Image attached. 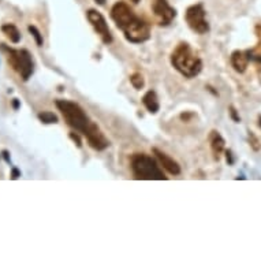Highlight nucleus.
Here are the masks:
<instances>
[{
	"label": "nucleus",
	"mask_w": 261,
	"mask_h": 261,
	"mask_svg": "<svg viewBox=\"0 0 261 261\" xmlns=\"http://www.w3.org/2000/svg\"><path fill=\"white\" fill-rule=\"evenodd\" d=\"M111 18L115 25L123 32L127 41L133 44H141L150 37V26L142 18L136 15L133 9L124 3L116 2L111 9Z\"/></svg>",
	"instance_id": "1"
},
{
	"label": "nucleus",
	"mask_w": 261,
	"mask_h": 261,
	"mask_svg": "<svg viewBox=\"0 0 261 261\" xmlns=\"http://www.w3.org/2000/svg\"><path fill=\"white\" fill-rule=\"evenodd\" d=\"M171 63L176 71L186 78L197 77L202 70L201 59L188 43L178 44L171 54Z\"/></svg>",
	"instance_id": "2"
},
{
	"label": "nucleus",
	"mask_w": 261,
	"mask_h": 261,
	"mask_svg": "<svg viewBox=\"0 0 261 261\" xmlns=\"http://www.w3.org/2000/svg\"><path fill=\"white\" fill-rule=\"evenodd\" d=\"M56 107L62 112L64 122L69 124L70 127L74 128L75 132H80L84 136L89 133L93 127L94 122L86 115L84 108L80 104L70 101V100H56Z\"/></svg>",
	"instance_id": "3"
},
{
	"label": "nucleus",
	"mask_w": 261,
	"mask_h": 261,
	"mask_svg": "<svg viewBox=\"0 0 261 261\" xmlns=\"http://www.w3.org/2000/svg\"><path fill=\"white\" fill-rule=\"evenodd\" d=\"M132 170L136 179L166 180L167 176L163 174L158 162L148 154L137 153L132 158Z\"/></svg>",
	"instance_id": "4"
},
{
	"label": "nucleus",
	"mask_w": 261,
	"mask_h": 261,
	"mask_svg": "<svg viewBox=\"0 0 261 261\" xmlns=\"http://www.w3.org/2000/svg\"><path fill=\"white\" fill-rule=\"evenodd\" d=\"M0 48L9 54L7 60L11 64V67L21 75L23 81H28L35 71V64H33L30 52L28 49H13L5 44H0Z\"/></svg>",
	"instance_id": "5"
},
{
	"label": "nucleus",
	"mask_w": 261,
	"mask_h": 261,
	"mask_svg": "<svg viewBox=\"0 0 261 261\" xmlns=\"http://www.w3.org/2000/svg\"><path fill=\"white\" fill-rule=\"evenodd\" d=\"M185 19L189 28L198 35H205L210 32V23L205 19V10L201 3L190 6L185 13Z\"/></svg>",
	"instance_id": "6"
},
{
	"label": "nucleus",
	"mask_w": 261,
	"mask_h": 261,
	"mask_svg": "<svg viewBox=\"0 0 261 261\" xmlns=\"http://www.w3.org/2000/svg\"><path fill=\"white\" fill-rule=\"evenodd\" d=\"M88 21L90 22V25L93 26V29L96 30V33L100 36V39L104 44H111L112 43V35L110 32V28L107 25L106 18L103 17V14L99 13L97 10L90 9L86 13Z\"/></svg>",
	"instance_id": "7"
},
{
	"label": "nucleus",
	"mask_w": 261,
	"mask_h": 261,
	"mask_svg": "<svg viewBox=\"0 0 261 261\" xmlns=\"http://www.w3.org/2000/svg\"><path fill=\"white\" fill-rule=\"evenodd\" d=\"M152 10L160 22V25H170L172 19L176 17L175 9H172L171 6L168 5L167 0H153Z\"/></svg>",
	"instance_id": "8"
},
{
	"label": "nucleus",
	"mask_w": 261,
	"mask_h": 261,
	"mask_svg": "<svg viewBox=\"0 0 261 261\" xmlns=\"http://www.w3.org/2000/svg\"><path fill=\"white\" fill-rule=\"evenodd\" d=\"M153 153L156 154V158L159 159V162L163 166L164 170H167L171 175H179L180 174V166L172 158H170L167 153H164L163 150L158 149V148H153Z\"/></svg>",
	"instance_id": "9"
},
{
	"label": "nucleus",
	"mask_w": 261,
	"mask_h": 261,
	"mask_svg": "<svg viewBox=\"0 0 261 261\" xmlns=\"http://www.w3.org/2000/svg\"><path fill=\"white\" fill-rule=\"evenodd\" d=\"M249 60L250 59H249L248 51H234L231 54V66L237 73L242 74L246 71Z\"/></svg>",
	"instance_id": "10"
},
{
	"label": "nucleus",
	"mask_w": 261,
	"mask_h": 261,
	"mask_svg": "<svg viewBox=\"0 0 261 261\" xmlns=\"http://www.w3.org/2000/svg\"><path fill=\"white\" fill-rule=\"evenodd\" d=\"M142 104L145 106V108L150 114H158V111L160 110V103H159L158 94L153 90H148L144 97H142Z\"/></svg>",
	"instance_id": "11"
},
{
	"label": "nucleus",
	"mask_w": 261,
	"mask_h": 261,
	"mask_svg": "<svg viewBox=\"0 0 261 261\" xmlns=\"http://www.w3.org/2000/svg\"><path fill=\"white\" fill-rule=\"evenodd\" d=\"M224 145H226V142H224L222 136L218 132H212V134H211V149H212L214 158L216 160H219L220 154L224 150Z\"/></svg>",
	"instance_id": "12"
},
{
	"label": "nucleus",
	"mask_w": 261,
	"mask_h": 261,
	"mask_svg": "<svg viewBox=\"0 0 261 261\" xmlns=\"http://www.w3.org/2000/svg\"><path fill=\"white\" fill-rule=\"evenodd\" d=\"M2 32L9 37L13 44H18L21 41V33H19L17 26L13 25V23H6V25L2 26Z\"/></svg>",
	"instance_id": "13"
},
{
	"label": "nucleus",
	"mask_w": 261,
	"mask_h": 261,
	"mask_svg": "<svg viewBox=\"0 0 261 261\" xmlns=\"http://www.w3.org/2000/svg\"><path fill=\"white\" fill-rule=\"evenodd\" d=\"M37 116H39L40 122H43V123H45V124L58 123V116H56L54 112L43 111V112H40Z\"/></svg>",
	"instance_id": "14"
},
{
	"label": "nucleus",
	"mask_w": 261,
	"mask_h": 261,
	"mask_svg": "<svg viewBox=\"0 0 261 261\" xmlns=\"http://www.w3.org/2000/svg\"><path fill=\"white\" fill-rule=\"evenodd\" d=\"M130 82H132V85L136 88V89H142L144 85H145V81H144V77H142L140 73H134L132 77H130Z\"/></svg>",
	"instance_id": "15"
},
{
	"label": "nucleus",
	"mask_w": 261,
	"mask_h": 261,
	"mask_svg": "<svg viewBox=\"0 0 261 261\" xmlns=\"http://www.w3.org/2000/svg\"><path fill=\"white\" fill-rule=\"evenodd\" d=\"M28 30L30 32V35L33 36L35 37V41L36 44L39 45V47H43V44H44V39H43V35L40 33V30L36 28V26L33 25H30L29 28H28Z\"/></svg>",
	"instance_id": "16"
},
{
	"label": "nucleus",
	"mask_w": 261,
	"mask_h": 261,
	"mask_svg": "<svg viewBox=\"0 0 261 261\" xmlns=\"http://www.w3.org/2000/svg\"><path fill=\"white\" fill-rule=\"evenodd\" d=\"M249 59L256 60V62H260L261 63V41L257 44L256 47L252 48L250 51H248Z\"/></svg>",
	"instance_id": "17"
},
{
	"label": "nucleus",
	"mask_w": 261,
	"mask_h": 261,
	"mask_svg": "<svg viewBox=\"0 0 261 261\" xmlns=\"http://www.w3.org/2000/svg\"><path fill=\"white\" fill-rule=\"evenodd\" d=\"M249 138L252 140V142H250V144H252L253 149H254V150L260 149V145H258V140H257V138L254 137V136H253L252 132H250V134H249Z\"/></svg>",
	"instance_id": "18"
},
{
	"label": "nucleus",
	"mask_w": 261,
	"mask_h": 261,
	"mask_svg": "<svg viewBox=\"0 0 261 261\" xmlns=\"http://www.w3.org/2000/svg\"><path fill=\"white\" fill-rule=\"evenodd\" d=\"M70 138H71V140H73V141L77 144L78 148H81L82 141H81V138H80V136H78L77 133H70Z\"/></svg>",
	"instance_id": "19"
},
{
	"label": "nucleus",
	"mask_w": 261,
	"mask_h": 261,
	"mask_svg": "<svg viewBox=\"0 0 261 261\" xmlns=\"http://www.w3.org/2000/svg\"><path fill=\"white\" fill-rule=\"evenodd\" d=\"M230 115H231V118L234 122H237V123H238V122H241L240 115L237 114V110L234 107H230Z\"/></svg>",
	"instance_id": "20"
},
{
	"label": "nucleus",
	"mask_w": 261,
	"mask_h": 261,
	"mask_svg": "<svg viewBox=\"0 0 261 261\" xmlns=\"http://www.w3.org/2000/svg\"><path fill=\"white\" fill-rule=\"evenodd\" d=\"M19 176H21V171H19L17 167H13V170H11V179L15 180L18 179Z\"/></svg>",
	"instance_id": "21"
},
{
	"label": "nucleus",
	"mask_w": 261,
	"mask_h": 261,
	"mask_svg": "<svg viewBox=\"0 0 261 261\" xmlns=\"http://www.w3.org/2000/svg\"><path fill=\"white\" fill-rule=\"evenodd\" d=\"M226 158H227V163H228V164H234V158H232L231 150H227Z\"/></svg>",
	"instance_id": "22"
},
{
	"label": "nucleus",
	"mask_w": 261,
	"mask_h": 261,
	"mask_svg": "<svg viewBox=\"0 0 261 261\" xmlns=\"http://www.w3.org/2000/svg\"><path fill=\"white\" fill-rule=\"evenodd\" d=\"M2 154H3V158H5V160H6V163H11V159H10V152L9 150H2Z\"/></svg>",
	"instance_id": "23"
},
{
	"label": "nucleus",
	"mask_w": 261,
	"mask_h": 261,
	"mask_svg": "<svg viewBox=\"0 0 261 261\" xmlns=\"http://www.w3.org/2000/svg\"><path fill=\"white\" fill-rule=\"evenodd\" d=\"M13 107H14V110H18V108L21 107V103H19V100H18V99L13 100Z\"/></svg>",
	"instance_id": "24"
},
{
	"label": "nucleus",
	"mask_w": 261,
	"mask_h": 261,
	"mask_svg": "<svg viewBox=\"0 0 261 261\" xmlns=\"http://www.w3.org/2000/svg\"><path fill=\"white\" fill-rule=\"evenodd\" d=\"M94 2H96L97 5H101V6H103L104 3H106V0H94Z\"/></svg>",
	"instance_id": "25"
},
{
	"label": "nucleus",
	"mask_w": 261,
	"mask_h": 261,
	"mask_svg": "<svg viewBox=\"0 0 261 261\" xmlns=\"http://www.w3.org/2000/svg\"><path fill=\"white\" fill-rule=\"evenodd\" d=\"M258 124H260V127H261V116H258Z\"/></svg>",
	"instance_id": "26"
},
{
	"label": "nucleus",
	"mask_w": 261,
	"mask_h": 261,
	"mask_svg": "<svg viewBox=\"0 0 261 261\" xmlns=\"http://www.w3.org/2000/svg\"><path fill=\"white\" fill-rule=\"evenodd\" d=\"M132 2H133V3H138L140 0H132Z\"/></svg>",
	"instance_id": "27"
}]
</instances>
